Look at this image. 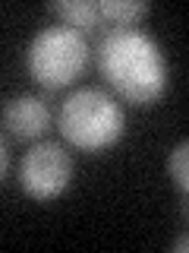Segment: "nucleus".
I'll return each mask as SVG.
<instances>
[{"label": "nucleus", "mask_w": 189, "mask_h": 253, "mask_svg": "<svg viewBox=\"0 0 189 253\" xmlns=\"http://www.w3.org/2000/svg\"><path fill=\"white\" fill-rule=\"evenodd\" d=\"M6 165H10V152H6V142L0 139V177L6 174Z\"/></svg>", "instance_id": "obj_9"}, {"label": "nucleus", "mask_w": 189, "mask_h": 253, "mask_svg": "<svg viewBox=\"0 0 189 253\" xmlns=\"http://www.w3.org/2000/svg\"><path fill=\"white\" fill-rule=\"evenodd\" d=\"M170 177H173V184L180 187V193H186V187H189V142L183 139L177 149L170 152Z\"/></svg>", "instance_id": "obj_8"}, {"label": "nucleus", "mask_w": 189, "mask_h": 253, "mask_svg": "<svg viewBox=\"0 0 189 253\" xmlns=\"http://www.w3.org/2000/svg\"><path fill=\"white\" fill-rule=\"evenodd\" d=\"M73 180V158L60 142H35L19 165V184L32 200H57Z\"/></svg>", "instance_id": "obj_4"}, {"label": "nucleus", "mask_w": 189, "mask_h": 253, "mask_svg": "<svg viewBox=\"0 0 189 253\" xmlns=\"http://www.w3.org/2000/svg\"><path fill=\"white\" fill-rule=\"evenodd\" d=\"M26 63L32 79L54 92L82 76L85 63H89V44H85L82 32L69 26H47L35 32V38L29 42Z\"/></svg>", "instance_id": "obj_3"}, {"label": "nucleus", "mask_w": 189, "mask_h": 253, "mask_svg": "<svg viewBox=\"0 0 189 253\" xmlns=\"http://www.w3.org/2000/svg\"><path fill=\"white\" fill-rule=\"evenodd\" d=\"M186 247H189V241H186V234H180V237H177V241H173V250H180V253H183Z\"/></svg>", "instance_id": "obj_10"}, {"label": "nucleus", "mask_w": 189, "mask_h": 253, "mask_svg": "<svg viewBox=\"0 0 189 253\" xmlns=\"http://www.w3.org/2000/svg\"><path fill=\"white\" fill-rule=\"evenodd\" d=\"M3 124L19 139H38L51 126V108L41 95H13L3 108Z\"/></svg>", "instance_id": "obj_5"}, {"label": "nucleus", "mask_w": 189, "mask_h": 253, "mask_svg": "<svg viewBox=\"0 0 189 253\" xmlns=\"http://www.w3.org/2000/svg\"><path fill=\"white\" fill-rule=\"evenodd\" d=\"M51 10L60 16V26H69V29H94L101 19L98 13V3L92 0H57L51 3Z\"/></svg>", "instance_id": "obj_6"}, {"label": "nucleus", "mask_w": 189, "mask_h": 253, "mask_svg": "<svg viewBox=\"0 0 189 253\" xmlns=\"http://www.w3.org/2000/svg\"><path fill=\"white\" fill-rule=\"evenodd\" d=\"M57 126L69 146L82 152H101L117 146L126 130L123 108L101 89H79L60 105Z\"/></svg>", "instance_id": "obj_2"}, {"label": "nucleus", "mask_w": 189, "mask_h": 253, "mask_svg": "<svg viewBox=\"0 0 189 253\" xmlns=\"http://www.w3.org/2000/svg\"><path fill=\"white\" fill-rule=\"evenodd\" d=\"M98 67L129 105H155L167 92L164 51L142 29H110L98 44Z\"/></svg>", "instance_id": "obj_1"}, {"label": "nucleus", "mask_w": 189, "mask_h": 253, "mask_svg": "<svg viewBox=\"0 0 189 253\" xmlns=\"http://www.w3.org/2000/svg\"><path fill=\"white\" fill-rule=\"evenodd\" d=\"M98 13L104 19L117 22V29H129L136 19H142L148 13V3H142V0H101Z\"/></svg>", "instance_id": "obj_7"}]
</instances>
